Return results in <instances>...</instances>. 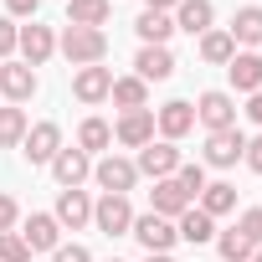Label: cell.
<instances>
[{"instance_id":"cell-5","label":"cell","mask_w":262,"mask_h":262,"mask_svg":"<svg viewBox=\"0 0 262 262\" xmlns=\"http://www.w3.org/2000/svg\"><path fill=\"white\" fill-rule=\"evenodd\" d=\"M242 155H247V134H242V128H221V134H206V155H201V165H211V170H231Z\"/></svg>"},{"instance_id":"cell-15","label":"cell","mask_w":262,"mask_h":262,"mask_svg":"<svg viewBox=\"0 0 262 262\" xmlns=\"http://www.w3.org/2000/svg\"><path fill=\"white\" fill-rule=\"evenodd\" d=\"M47 170L57 175V185H62V190H77V185L93 175V160H88L82 149H67V144H62V149H57V160H52Z\"/></svg>"},{"instance_id":"cell-29","label":"cell","mask_w":262,"mask_h":262,"mask_svg":"<svg viewBox=\"0 0 262 262\" xmlns=\"http://www.w3.org/2000/svg\"><path fill=\"white\" fill-rule=\"evenodd\" d=\"M26 113L11 103V108H0V149H21V139H26Z\"/></svg>"},{"instance_id":"cell-38","label":"cell","mask_w":262,"mask_h":262,"mask_svg":"<svg viewBox=\"0 0 262 262\" xmlns=\"http://www.w3.org/2000/svg\"><path fill=\"white\" fill-rule=\"evenodd\" d=\"M242 160H247V170H257V175H262V134H257V139H247V155H242Z\"/></svg>"},{"instance_id":"cell-25","label":"cell","mask_w":262,"mask_h":262,"mask_svg":"<svg viewBox=\"0 0 262 262\" xmlns=\"http://www.w3.org/2000/svg\"><path fill=\"white\" fill-rule=\"evenodd\" d=\"M108 16H113V0H67V26H93V31H103Z\"/></svg>"},{"instance_id":"cell-17","label":"cell","mask_w":262,"mask_h":262,"mask_svg":"<svg viewBox=\"0 0 262 262\" xmlns=\"http://www.w3.org/2000/svg\"><path fill=\"white\" fill-rule=\"evenodd\" d=\"M108 88H113V72H108V67H77V72H72V98L88 103V108L103 103Z\"/></svg>"},{"instance_id":"cell-39","label":"cell","mask_w":262,"mask_h":262,"mask_svg":"<svg viewBox=\"0 0 262 262\" xmlns=\"http://www.w3.org/2000/svg\"><path fill=\"white\" fill-rule=\"evenodd\" d=\"M247 118L262 128V93H252V98H247Z\"/></svg>"},{"instance_id":"cell-13","label":"cell","mask_w":262,"mask_h":262,"mask_svg":"<svg viewBox=\"0 0 262 262\" xmlns=\"http://www.w3.org/2000/svg\"><path fill=\"white\" fill-rule=\"evenodd\" d=\"M36 67H26V62H0V93H6L16 108L26 103V98H36Z\"/></svg>"},{"instance_id":"cell-22","label":"cell","mask_w":262,"mask_h":262,"mask_svg":"<svg viewBox=\"0 0 262 262\" xmlns=\"http://www.w3.org/2000/svg\"><path fill=\"white\" fill-rule=\"evenodd\" d=\"M134 31H139L144 47H170V36H175V16H165V11H139Z\"/></svg>"},{"instance_id":"cell-43","label":"cell","mask_w":262,"mask_h":262,"mask_svg":"<svg viewBox=\"0 0 262 262\" xmlns=\"http://www.w3.org/2000/svg\"><path fill=\"white\" fill-rule=\"evenodd\" d=\"M108 262H123V257H108Z\"/></svg>"},{"instance_id":"cell-9","label":"cell","mask_w":262,"mask_h":262,"mask_svg":"<svg viewBox=\"0 0 262 262\" xmlns=\"http://www.w3.org/2000/svg\"><path fill=\"white\" fill-rule=\"evenodd\" d=\"M128 236H139V247H144V252H170V247L180 242V236H175V221H165V216H155V211L134 216Z\"/></svg>"},{"instance_id":"cell-27","label":"cell","mask_w":262,"mask_h":262,"mask_svg":"<svg viewBox=\"0 0 262 262\" xmlns=\"http://www.w3.org/2000/svg\"><path fill=\"white\" fill-rule=\"evenodd\" d=\"M231 57H236V41H231V31H216V26H211V31L201 36V62H211V67H226Z\"/></svg>"},{"instance_id":"cell-41","label":"cell","mask_w":262,"mask_h":262,"mask_svg":"<svg viewBox=\"0 0 262 262\" xmlns=\"http://www.w3.org/2000/svg\"><path fill=\"white\" fill-rule=\"evenodd\" d=\"M144 262H175V257H170V252H149Z\"/></svg>"},{"instance_id":"cell-24","label":"cell","mask_w":262,"mask_h":262,"mask_svg":"<svg viewBox=\"0 0 262 262\" xmlns=\"http://www.w3.org/2000/svg\"><path fill=\"white\" fill-rule=\"evenodd\" d=\"M231 41H236V52L262 47V6H242L231 16Z\"/></svg>"},{"instance_id":"cell-2","label":"cell","mask_w":262,"mask_h":262,"mask_svg":"<svg viewBox=\"0 0 262 262\" xmlns=\"http://www.w3.org/2000/svg\"><path fill=\"white\" fill-rule=\"evenodd\" d=\"M93 180H98L103 195H128L139 185V170H134V160H123V155H103L93 165Z\"/></svg>"},{"instance_id":"cell-10","label":"cell","mask_w":262,"mask_h":262,"mask_svg":"<svg viewBox=\"0 0 262 262\" xmlns=\"http://www.w3.org/2000/svg\"><path fill=\"white\" fill-rule=\"evenodd\" d=\"M52 216H57L62 231H82V226H93V195H88L82 185H77V190H62Z\"/></svg>"},{"instance_id":"cell-21","label":"cell","mask_w":262,"mask_h":262,"mask_svg":"<svg viewBox=\"0 0 262 262\" xmlns=\"http://www.w3.org/2000/svg\"><path fill=\"white\" fill-rule=\"evenodd\" d=\"M175 236H180V242H190V247H206V242H216V221H211L201 206H190V211H180V216H175Z\"/></svg>"},{"instance_id":"cell-1","label":"cell","mask_w":262,"mask_h":262,"mask_svg":"<svg viewBox=\"0 0 262 262\" xmlns=\"http://www.w3.org/2000/svg\"><path fill=\"white\" fill-rule=\"evenodd\" d=\"M57 52H62L72 67H98V62L108 57V36L93 31V26H67L62 41H57Z\"/></svg>"},{"instance_id":"cell-23","label":"cell","mask_w":262,"mask_h":262,"mask_svg":"<svg viewBox=\"0 0 262 262\" xmlns=\"http://www.w3.org/2000/svg\"><path fill=\"white\" fill-rule=\"evenodd\" d=\"M195 206L216 221V216H226V211H236V185L231 180H206V190L195 195Z\"/></svg>"},{"instance_id":"cell-42","label":"cell","mask_w":262,"mask_h":262,"mask_svg":"<svg viewBox=\"0 0 262 262\" xmlns=\"http://www.w3.org/2000/svg\"><path fill=\"white\" fill-rule=\"evenodd\" d=\"M252 262H262V247H257V252H252Z\"/></svg>"},{"instance_id":"cell-28","label":"cell","mask_w":262,"mask_h":262,"mask_svg":"<svg viewBox=\"0 0 262 262\" xmlns=\"http://www.w3.org/2000/svg\"><path fill=\"white\" fill-rule=\"evenodd\" d=\"M113 144V123H103V118H82V128H77V149L82 155H103Z\"/></svg>"},{"instance_id":"cell-31","label":"cell","mask_w":262,"mask_h":262,"mask_svg":"<svg viewBox=\"0 0 262 262\" xmlns=\"http://www.w3.org/2000/svg\"><path fill=\"white\" fill-rule=\"evenodd\" d=\"M175 185H180V190L195 201V195L206 190V165H201V160H180V170H175Z\"/></svg>"},{"instance_id":"cell-40","label":"cell","mask_w":262,"mask_h":262,"mask_svg":"<svg viewBox=\"0 0 262 262\" xmlns=\"http://www.w3.org/2000/svg\"><path fill=\"white\" fill-rule=\"evenodd\" d=\"M175 6H180V0H144V11H165V16H170Z\"/></svg>"},{"instance_id":"cell-6","label":"cell","mask_w":262,"mask_h":262,"mask_svg":"<svg viewBox=\"0 0 262 262\" xmlns=\"http://www.w3.org/2000/svg\"><path fill=\"white\" fill-rule=\"evenodd\" d=\"M93 226L103 236H128V226H134V206H128V195H103L93 201Z\"/></svg>"},{"instance_id":"cell-34","label":"cell","mask_w":262,"mask_h":262,"mask_svg":"<svg viewBox=\"0 0 262 262\" xmlns=\"http://www.w3.org/2000/svg\"><path fill=\"white\" fill-rule=\"evenodd\" d=\"M16 36H21V26H16L11 16H0V62H11V52H16Z\"/></svg>"},{"instance_id":"cell-12","label":"cell","mask_w":262,"mask_h":262,"mask_svg":"<svg viewBox=\"0 0 262 262\" xmlns=\"http://www.w3.org/2000/svg\"><path fill=\"white\" fill-rule=\"evenodd\" d=\"M21 242H26L31 252H57V247H62V226H57V216H52V211H31L26 226H21Z\"/></svg>"},{"instance_id":"cell-11","label":"cell","mask_w":262,"mask_h":262,"mask_svg":"<svg viewBox=\"0 0 262 262\" xmlns=\"http://www.w3.org/2000/svg\"><path fill=\"white\" fill-rule=\"evenodd\" d=\"M113 139H118L123 149H144V144L155 139V108H134V113H123V118L113 123Z\"/></svg>"},{"instance_id":"cell-35","label":"cell","mask_w":262,"mask_h":262,"mask_svg":"<svg viewBox=\"0 0 262 262\" xmlns=\"http://www.w3.org/2000/svg\"><path fill=\"white\" fill-rule=\"evenodd\" d=\"M52 262H93V252H88L82 242H62V247L52 252Z\"/></svg>"},{"instance_id":"cell-26","label":"cell","mask_w":262,"mask_h":262,"mask_svg":"<svg viewBox=\"0 0 262 262\" xmlns=\"http://www.w3.org/2000/svg\"><path fill=\"white\" fill-rule=\"evenodd\" d=\"M108 98H113L123 113H134V108H149V82H139V77H113Z\"/></svg>"},{"instance_id":"cell-37","label":"cell","mask_w":262,"mask_h":262,"mask_svg":"<svg viewBox=\"0 0 262 262\" xmlns=\"http://www.w3.org/2000/svg\"><path fill=\"white\" fill-rule=\"evenodd\" d=\"M6 11H11V21H16V16H31V21H36L41 0H6Z\"/></svg>"},{"instance_id":"cell-30","label":"cell","mask_w":262,"mask_h":262,"mask_svg":"<svg viewBox=\"0 0 262 262\" xmlns=\"http://www.w3.org/2000/svg\"><path fill=\"white\" fill-rule=\"evenodd\" d=\"M216 252H221L226 262H252V252H257V247H252V242L231 226V231H221V236H216Z\"/></svg>"},{"instance_id":"cell-32","label":"cell","mask_w":262,"mask_h":262,"mask_svg":"<svg viewBox=\"0 0 262 262\" xmlns=\"http://www.w3.org/2000/svg\"><path fill=\"white\" fill-rule=\"evenodd\" d=\"M0 262H31V247L21 242V231H0Z\"/></svg>"},{"instance_id":"cell-4","label":"cell","mask_w":262,"mask_h":262,"mask_svg":"<svg viewBox=\"0 0 262 262\" xmlns=\"http://www.w3.org/2000/svg\"><path fill=\"white\" fill-rule=\"evenodd\" d=\"M195 128V103H185V98H170L165 108H155V134L160 139H170V144H180L185 134Z\"/></svg>"},{"instance_id":"cell-20","label":"cell","mask_w":262,"mask_h":262,"mask_svg":"<svg viewBox=\"0 0 262 262\" xmlns=\"http://www.w3.org/2000/svg\"><path fill=\"white\" fill-rule=\"evenodd\" d=\"M170 16H175V31L206 36V31H211V21H216V6H211V0H180Z\"/></svg>"},{"instance_id":"cell-36","label":"cell","mask_w":262,"mask_h":262,"mask_svg":"<svg viewBox=\"0 0 262 262\" xmlns=\"http://www.w3.org/2000/svg\"><path fill=\"white\" fill-rule=\"evenodd\" d=\"M16 221H21V206H16V195H6V190H0V231H16Z\"/></svg>"},{"instance_id":"cell-18","label":"cell","mask_w":262,"mask_h":262,"mask_svg":"<svg viewBox=\"0 0 262 262\" xmlns=\"http://www.w3.org/2000/svg\"><path fill=\"white\" fill-rule=\"evenodd\" d=\"M190 206H195V201L175 185V175H170V180H155V190H149V211H155V216L175 221V216H180V211H190Z\"/></svg>"},{"instance_id":"cell-33","label":"cell","mask_w":262,"mask_h":262,"mask_svg":"<svg viewBox=\"0 0 262 262\" xmlns=\"http://www.w3.org/2000/svg\"><path fill=\"white\" fill-rule=\"evenodd\" d=\"M236 231L252 242V247H262V206H252V211H242L236 216Z\"/></svg>"},{"instance_id":"cell-8","label":"cell","mask_w":262,"mask_h":262,"mask_svg":"<svg viewBox=\"0 0 262 262\" xmlns=\"http://www.w3.org/2000/svg\"><path fill=\"white\" fill-rule=\"evenodd\" d=\"M57 149H62V128H57L52 118H47V123H31V128H26V139H21L26 165H52Z\"/></svg>"},{"instance_id":"cell-7","label":"cell","mask_w":262,"mask_h":262,"mask_svg":"<svg viewBox=\"0 0 262 262\" xmlns=\"http://www.w3.org/2000/svg\"><path fill=\"white\" fill-rule=\"evenodd\" d=\"M134 170H139V175H149V180H170V175L180 170V149H175L170 139H149V144L139 149Z\"/></svg>"},{"instance_id":"cell-14","label":"cell","mask_w":262,"mask_h":262,"mask_svg":"<svg viewBox=\"0 0 262 262\" xmlns=\"http://www.w3.org/2000/svg\"><path fill=\"white\" fill-rule=\"evenodd\" d=\"M16 52H21V62L26 67H41L52 52H57V36H52V26H21V36H16Z\"/></svg>"},{"instance_id":"cell-19","label":"cell","mask_w":262,"mask_h":262,"mask_svg":"<svg viewBox=\"0 0 262 262\" xmlns=\"http://www.w3.org/2000/svg\"><path fill=\"white\" fill-rule=\"evenodd\" d=\"M226 77H231V88L236 93H262V57L257 52H236L231 62H226Z\"/></svg>"},{"instance_id":"cell-3","label":"cell","mask_w":262,"mask_h":262,"mask_svg":"<svg viewBox=\"0 0 262 262\" xmlns=\"http://www.w3.org/2000/svg\"><path fill=\"white\" fill-rule=\"evenodd\" d=\"M195 123H206V134H221V128H236V98L211 88L195 98Z\"/></svg>"},{"instance_id":"cell-16","label":"cell","mask_w":262,"mask_h":262,"mask_svg":"<svg viewBox=\"0 0 262 262\" xmlns=\"http://www.w3.org/2000/svg\"><path fill=\"white\" fill-rule=\"evenodd\" d=\"M134 77H139V82H165V77H175V52H170V47H139Z\"/></svg>"}]
</instances>
